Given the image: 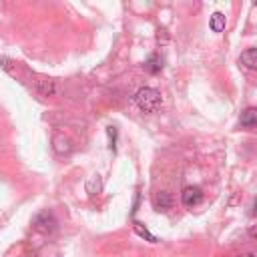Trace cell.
Listing matches in <instances>:
<instances>
[{
  "label": "cell",
  "instance_id": "cell-14",
  "mask_svg": "<svg viewBox=\"0 0 257 257\" xmlns=\"http://www.w3.org/2000/svg\"><path fill=\"white\" fill-rule=\"evenodd\" d=\"M239 257H257V255H253V253H245V255H239Z\"/></svg>",
  "mask_w": 257,
  "mask_h": 257
},
{
  "label": "cell",
  "instance_id": "cell-4",
  "mask_svg": "<svg viewBox=\"0 0 257 257\" xmlns=\"http://www.w3.org/2000/svg\"><path fill=\"white\" fill-rule=\"evenodd\" d=\"M34 88H36V92H38L40 96H54V94H56V84H54V80H50V78H40V80H36Z\"/></svg>",
  "mask_w": 257,
  "mask_h": 257
},
{
  "label": "cell",
  "instance_id": "cell-1",
  "mask_svg": "<svg viewBox=\"0 0 257 257\" xmlns=\"http://www.w3.org/2000/svg\"><path fill=\"white\" fill-rule=\"evenodd\" d=\"M135 104L143 110V112H157L163 104V98H161V92L157 88H151V86H143L137 90L135 94Z\"/></svg>",
  "mask_w": 257,
  "mask_h": 257
},
{
  "label": "cell",
  "instance_id": "cell-8",
  "mask_svg": "<svg viewBox=\"0 0 257 257\" xmlns=\"http://www.w3.org/2000/svg\"><path fill=\"white\" fill-rule=\"evenodd\" d=\"M145 70L151 72V74H157L163 70V58L159 54H151L147 60H145Z\"/></svg>",
  "mask_w": 257,
  "mask_h": 257
},
{
  "label": "cell",
  "instance_id": "cell-10",
  "mask_svg": "<svg viewBox=\"0 0 257 257\" xmlns=\"http://www.w3.org/2000/svg\"><path fill=\"white\" fill-rule=\"evenodd\" d=\"M54 149L58 153H68L70 151V141L66 137H62V135H56L54 137Z\"/></svg>",
  "mask_w": 257,
  "mask_h": 257
},
{
  "label": "cell",
  "instance_id": "cell-11",
  "mask_svg": "<svg viewBox=\"0 0 257 257\" xmlns=\"http://www.w3.org/2000/svg\"><path fill=\"white\" fill-rule=\"evenodd\" d=\"M133 227H135V231H137V233H139L141 237H145V239H149L151 243H157V237H155V235H151V233H149V229H147V227H143V223H139V221H135V223H133Z\"/></svg>",
  "mask_w": 257,
  "mask_h": 257
},
{
  "label": "cell",
  "instance_id": "cell-2",
  "mask_svg": "<svg viewBox=\"0 0 257 257\" xmlns=\"http://www.w3.org/2000/svg\"><path fill=\"white\" fill-rule=\"evenodd\" d=\"M201 201H203V191H201V187L189 185V187L183 189V193H181V203H183L185 207L193 209V207H197Z\"/></svg>",
  "mask_w": 257,
  "mask_h": 257
},
{
  "label": "cell",
  "instance_id": "cell-9",
  "mask_svg": "<svg viewBox=\"0 0 257 257\" xmlns=\"http://www.w3.org/2000/svg\"><path fill=\"white\" fill-rule=\"evenodd\" d=\"M225 24H227V20H225V14H223V12H213V14H211L209 26H211L213 32H223V30H225Z\"/></svg>",
  "mask_w": 257,
  "mask_h": 257
},
{
  "label": "cell",
  "instance_id": "cell-7",
  "mask_svg": "<svg viewBox=\"0 0 257 257\" xmlns=\"http://www.w3.org/2000/svg\"><path fill=\"white\" fill-rule=\"evenodd\" d=\"M241 126H257V106H249L241 112Z\"/></svg>",
  "mask_w": 257,
  "mask_h": 257
},
{
  "label": "cell",
  "instance_id": "cell-12",
  "mask_svg": "<svg viewBox=\"0 0 257 257\" xmlns=\"http://www.w3.org/2000/svg\"><path fill=\"white\" fill-rule=\"evenodd\" d=\"M249 237H251V239H257V223L249 227Z\"/></svg>",
  "mask_w": 257,
  "mask_h": 257
},
{
  "label": "cell",
  "instance_id": "cell-5",
  "mask_svg": "<svg viewBox=\"0 0 257 257\" xmlns=\"http://www.w3.org/2000/svg\"><path fill=\"white\" fill-rule=\"evenodd\" d=\"M171 205H173V199H171L169 193H165V191L155 193V197H153V207H155V211H167V209H171Z\"/></svg>",
  "mask_w": 257,
  "mask_h": 257
},
{
  "label": "cell",
  "instance_id": "cell-3",
  "mask_svg": "<svg viewBox=\"0 0 257 257\" xmlns=\"http://www.w3.org/2000/svg\"><path fill=\"white\" fill-rule=\"evenodd\" d=\"M34 229L40 231V233H44V235L52 233V231L56 229V219H54V215L48 213V211L38 213V215L34 217Z\"/></svg>",
  "mask_w": 257,
  "mask_h": 257
},
{
  "label": "cell",
  "instance_id": "cell-6",
  "mask_svg": "<svg viewBox=\"0 0 257 257\" xmlns=\"http://www.w3.org/2000/svg\"><path fill=\"white\" fill-rule=\"evenodd\" d=\"M239 62H241L245 68H249V70H257V48H247V50H243L241 56H239Z\"/></svg>",
  "mask_w": 257,
  "mask_h": 257
},
{
  "label": "cell",
  "instance_id": "cell-13",
  "mask_svg": "<svg viewBox=\"0 0 257 257\" xmlns=\"http://www.w3.org/2000/svg\"><path fill=\"white\" fill-rule=\"evenodd\" d=\"M251 215H253V217L257 215V199L253 201V207H251Z\"/></svg>",
  "mask_w": 257,
  "mask_h": 257
}]
</instances>
